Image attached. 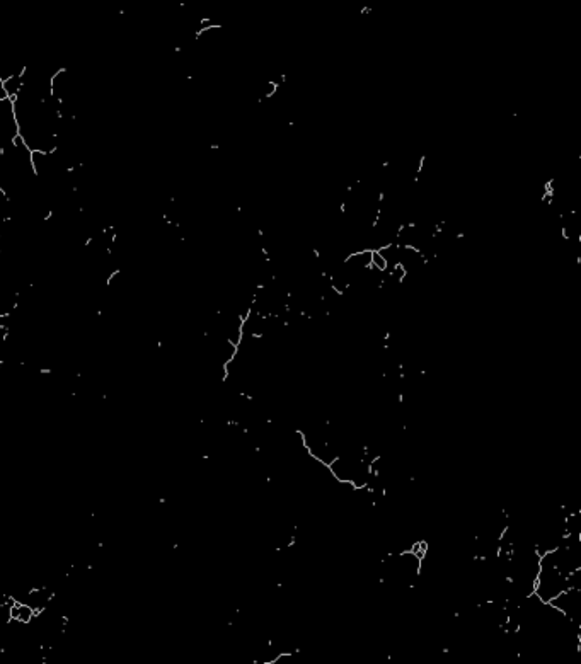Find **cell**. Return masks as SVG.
<instances>
[{"label": "cell", "mask_w": 581, "mask_h": 664, "mask_svg": "<svg viewBox=\"0 0 581 664\" xmlns=\"http://www.w3.org/2000/svg\"><path fill=\"white\" fill-rule=\"evenodd\" d=\"M18 138L31 152H53L63 123V108L57 97H35L19 92L12 97Z\"/></svg>", "instance_id": "6da1fadb"}, {"label": "cell", "mask_w": 581, "mask_h": 664, "mask_svg": "<svg viewBox=\"0 0 581 664\" xmlns=\"http://www.w3.org/2000/svg\"><path fill=\"white\" fill-rule=\"evenodd\" d=\"M36 179L33 152L16 138L0 152V189L7 200H14L26 194L35 186Z\"/></svg>", "instance_id": "7a4b0ae2"}, {"label": "cell", "mask_w": 581, "mask_h": 664, "mask_svg": "<svg viewBox=\"0 0 581 664\" xmlns=\"http://www.w3.org/2000/svg\"><path fill=\"white\" fill-rule=\"evenodd\" d=\"M18 138V123L14 116V106L12 99L4 97L0 99V150L6 149Z\"/></svg>", "instance_id": "3957f363"}]
</instances>
